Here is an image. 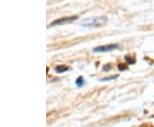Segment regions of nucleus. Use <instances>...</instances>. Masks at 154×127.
<instances>
[{"instance_id": "1", "label": "nucleus", "mask_w": 154, "mask_h": 127, "mask_svg": "<svg viewBox=\"0 0 154 127\" xmlns=\"http://www.w3.org/2000/svg\"><path fill=\"white\" fill-rule=\"evenodd\" d=\"M107 18L105 16L94 17V18L85 19L80 22V26L86 27H100L106 23Z\"/></svg>"}, {"instance_id": "2", "label": "nucleus", "mask_w": 154, "mask_h": 127, "mask_svg": "<svg viewBox=\"0 0 154 127\" xmlns=\"http://www.w3.org/2000/svg\"><path fill=\"white\" fill-rule=\"evenodd\" d=\"M119 47V45L114 44V45H101L95 47L93 49V52L95 53H104V52H109V51H114Z\"/></svg>"}, {"instance_id": "3", "label": "nucleus", "mask_w": 154, "mask_h": 127, "mask_svg": "<svg viewBox=\"0 0 154 127\" xmlns=\"http://www.w3.org/2000/svg\"><path fill=\"white\" fill-rule=\"evenodd\" d=\"M78 18L77 15H74V16H69V17H63V18L57 19L55 20L54 22H51V26H60V25H65V24H69V23L74 22L76 19Z\"/></svg>"}, {"instance_id": "4", "label": "nucleus", "mask_w": 154, "mask_h": 127, "mask_svg": "<svg viewBox=\"0 0 154 127\" xmlns=\"http://www.w3.org/2000/svg\"><path fill=\"white\" fill-rule=\"evenodd\" d=\"M68 70H69V67L67 66H65V65H59V66H57L56 67V71H57V73H58V74L64 73Z\"/></svg>"}, {"instance_id": "5", "label": "nucleus", "mask_w": 154, "mask_h": 127, "mask_svg": "<svg viewBox=\"0 0 154 127\" xmlns=\"http://www.w3.org/2000/svg\"><path fill=\"white\" fill-rule=\"evenodd\" d=\"M84 84H85V81H84V78H83V77L82 76H80L79 78H76V84L78 86V87H82V86L84 85Z\"/></svg>"}, {"instance_id": "6", "label": "nucleus", "mask_w": 154, "mask_h": 127, "mask_svg": "<svg viewBox=\"0 0 154 127\" xmlns=\"http://www.w3.org/2000/svg\"><path fill=\"white\" fill-rule=\"evenodd\" d=\"M119 75H114V76H111V77H108V78H104L102 79H100V81H110V80H114L116 78H118Z\"/></svg>"}, {"instance_id": "7", "label": "nucleus", "mask_w": 154, "mask_h": 127, "mask_svg": "<svg viewBox=\"0 0 154 127\" xmlns=\"http://www.w3.org/2000/svg\"><path fill=\"white\" fill-rule=\"evenodd\" d=\"M125 59H126V61H128L129 64H134V63H135V61L134 60V58L130 57L129 55H126V56H125Z\"/></svg>"}, {"instance_id": "8", "label": "nucleus", "mask_w": 154, "mask_h": 127, "mask_svg": "<svg viewBox=\"0 0 154 127\" xmlns=\"http://www.w3.org/2000/svg\"><path fill=\"white\" fill-rule=\"evenodd\" d=\"M118 69L121 71H123V70H126V69H128V67H127V65H124V64H120L118 65Z\"/></svg>"}, {"instance_id": "9", "label": "nucleus", "mask_w": 154, "mask_h": 127, "mask_svg": "<svg viewBox=\"0 0 154 127\" xmlns=\"http://www.w3.org/2000/svg\"><path fill=\"white\" fill-rule=\"evenodd\" d=\"M109 68H110V66H109V65H105V66L104 67V70H105V71H107Z\"/></svg>"}]
</instances>
